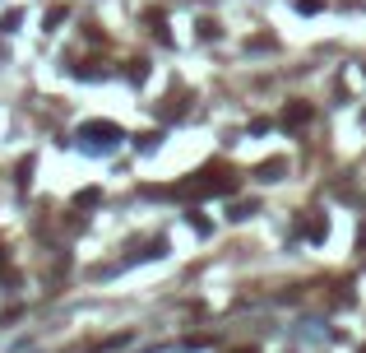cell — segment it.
I'll list each match as a JSON object with an SVG mask.
<instances>
[{
  "mask_svg": "<svg viewBox=\"0 0 366 353\" xmlns=\"http://www.w3.org/2000/svg\"><path fill=\"white\" fill-rule=\"evenodd\" d=\"M237 191V177L228 168H204L195 182L181 186V196H232Z\"/></svg>",
  "mask_w": 366,
  "mask_h": 353,
  "instance_id": "cell-1",
  "label": "cell"
},
{
  "mask_svg": "<svg viewBox=\"0 0 366 353\" xmlns=\"http://www.w3.org/2000/svg\"><path fill=\"white\" fill-rule=\"evenodd\" d=\"M79 139H89L93 149H111V144L121 139V126L116 121H84L79 126Z\"/></svg>",
  "mask_w": 366,
  "mask_h": 353,
  "instance_id": "cell-2",
  "label": "cell"
},
{
  "mask_svg": "<svg viewBox=\"0 0 366 353\" xmlns=\"http://www.w3.org/2000/svg\"><path fill=\"white\" fill-rule=\"evenodd\" d=\"M311 121V107H306V103H292L288 112H283V126H306Z\"/></svg>",
  "mask_w": 366,
  "mask_h": 353,
  "instance_id": "cell-3",
  "label": "cell"
},
{
  "mask_svg": "<svg viewBox=\"0 0 366 353\" xmlns=\"http://www.w3.org/2000/svg\"><path fill=\"white\" fill-rule=\"evenodd\" d=\"M302 232H306V237H315V242H320L324 232H329V223H324V218H306V223H302Z\"/></svg>",
  "mask_w": 366,
  "mask_h": 353,
  "instance_id": "cell-4",
  "label": "cell"
},
{
  "mask_svg": "<svg viewBox=\"0 0 366 353\" xmlns=\"http://www.w3.org/2000/svg\"><path fill=\"white\" fill-rule=\"evenodd\" d=\"M278 172H283V158H269V163L259 168V177H264V182H278Z\"/></svg>",
  "mask_w": 366,
  "mask_h": 353,
  "instance_id": "cell-5",
  "label": "cell"
},
{
  "mask_svg": "<svg viewBox=\"0 0 366 353\" xmlns=\"http://www.w3.org/2000/svg\"><path fill=\"white\" fill-rule=\"evenodd\" d=\"M297 10H302V15H320L324 0H297Z\"/></svg>",
  "mask_w": 366,
  "mask_h": 353,
  "instance_id": "cell-6",
  "label": "cell"
},
{
  "mask_svg": "<svg viewBox=\"0 0 366 353\" xmlns=\"http://www.w3.org/2000/svg\"><path fill=\"white\" fill-rule=\"evenodd\" d=\"M255 214V205H232V218H237V223H241V218H250Z\"/></svg>",
  "mask_w": 366,
  "mask_h": 353,
  "instance_id": "cell-7",
  "label": "cell"
},
{
  "mask_svg": "<svg viewBox=\"0 0 366 353\" xmlns=\"http://www.w3.org/2000/svg\"><path fill=\"white\" fill-rule=\"evenodd\" d=\"M28 177H33V158H24L19 163V186H28Z\"/></svg>",
  "mask_w": 366,
  "mask_h": 353,
  "instance_id": "cell-8",
  "label": "cell"
},
{
  "mask_svg": "<svg viewBox=\"0 0 366 353\" xmlns=\"http://www.w3.org/2000/svg\"><path fill=\"white\" fill-rule=\"evenodd\" d=\"M357 242H362V246H366V228H362V232H357Z\"/></svg>",
  "mask_w": 366,
  "mask_h": 353,
  "instance_id": "cell-9",
  "label": "cell"
},
{
  "mask_svg": "<svg viewBox=\"0 0 366 353\" xmlns=\"http://www.w3.org/2000/svg\"><path fill=\"white\" fill-rule=\"evenodd\" d=\"M362 353H366V349H362Z\"/></svg>",
  "mask_w": 366,
  "mask_h": 353,
  "instance_id": "cell-10",
  "label": "cell"
}]
</instances>
